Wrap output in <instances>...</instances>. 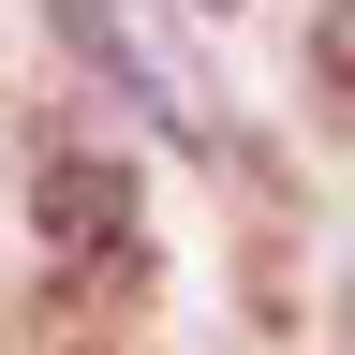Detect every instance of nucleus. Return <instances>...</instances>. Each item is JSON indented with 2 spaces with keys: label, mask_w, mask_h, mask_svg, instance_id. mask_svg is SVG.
Segmentation results:
<instances>
[{
  "label": "nucleus",
  "mask_w": 355,
  "mask_h": 355,
  "mask_svg": "<svg viewBox=\"0 0 355 355\" xmlns=\"http://www.w3.org/2000/svg\"><path fill=\"white\" fill-rule=\"evenodd\" d=\"M30 222H44V266H60V282H133V178L104 148H44Z\"/></svg>",
  "instance_id": "1"
},
{
  "label": "nucleus",
  "mask_w": 355,
  "mask_h": 355,
  "mask_svg": "<svg viewBox=\"0 0 355 355\" xmlns=\"http://www.w3.org/2000/svg\"><path fill=\"white\" fill-rule=\"evenodd\" d=\"M60 30H74L89 60H104V74L133 89V104H148V119H178V133H207V74H193V60H178V44L148 30V0H60Z\"/></svg>",
  "instance_id": "2"
},
{
  "label": "nucleus",
  "mask_w": 355,
  "mask_h": 355,
  "mask_svg": "<svg viewBox=\"0 0 355 355\" xmlns=\"http://www.w3.org/2000/svg\"><path fill=\"white\" fill-rule=\"evenodd\" d=\"M326 74H355V0H326Z\"/></svg>",
  "instance_id": "3"
}]
</instances>
